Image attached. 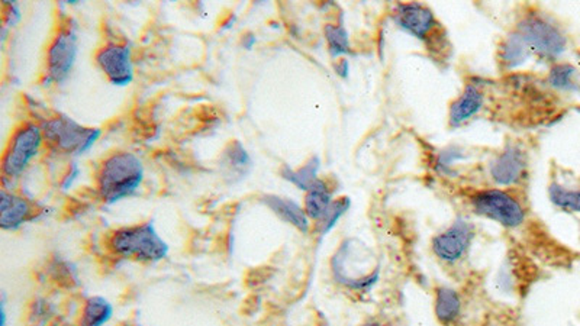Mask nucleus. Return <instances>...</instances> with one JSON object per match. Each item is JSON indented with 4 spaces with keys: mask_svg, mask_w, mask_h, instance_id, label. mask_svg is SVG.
<instances>
[{
    "mask_svg": "<svg viewBox=\"0 0 580 326\" xmlns=\"http://www.w3.org/2000/svg\"><path fill=\"white\" fill-rule=\"evenodd\" d=\"M144 166L133 152H115L102 164L98 187L103 202H119L140 189Z\"/></svg>",
    "mask_w": 580,
    "mask_h": 326,
    "instance_id": "nucleus-1",
    "label": "nucleus"
},
{
    "mask_svg": "<svg viewBox=\"0 0 580 326\" xmlns=\"http://www.w3.org/2000/svg\"><path fill=\"white\" fill-rule=\"evenodd\" d=\"M110 249L118 256L143 263H156L168 254L167 242L159 235L151 222L115 231L110 238Z\"/></svg>",
    "mask_w": 580,
    "mask_h": 326,
    "instance_id": "nucleus-2",
    "label": "nucleus"
},
{
    "mask_svg": "<svg viewBox=\"0 0 580 326\" xmlns=\"http://www.w3.org/2000/svg\"><path fill=\"white\" fill-rule=\"evenodd\" d=\"M41 128L44 140L47 141L53 150L73 156H80L89 151L102 135L101 129L86 128L64 115L44 121Z\"/></svg>",
    "mask_w": 580,
    "mask_h": 326,
    "instance_id": "nucleus-3",
    "label": "nucleus"
},
{
    "mask_svg": "<svg viewBox=\"0 0 580 326\" xmlns=\"http://www.w3.org/2000/svg\"><path fill=\"white\" fill-rule=\"evenodd\" d=\"M473 212L503 228L515 230L526 222V209L519 199L502 189H487L478 192L470 198Z\"/></svg>",
    "mask_w": 580,
    "mask_h": 326,
    "instance_id": "nucleus-4",
    "label": "nucleus"
},
{
    "mask_svg": "<svg viewBox=\"0 0 580 326\" xmlns=\"http://www.w3.org/2000/svg\"><path fill=\"white\" fill-rule=\"evenodd\" d=\"M43 128L36 124L20 126L9 141L8 148L2 161V170L6 179L20 177L32 159H36L43 144Z\"/></svg>",
    "mask_w": 580,
    "mask_h": 326,
    "instance_id": "nucleus-5",
    "label": "nucleus"
},
{
    "mask_svg": "<svg viewBox=\"0 0 580 326\" xmlns=\"http://www.w3.org/2000/svg\"><path fill=\"white\" fill-rule=\"evenodd\" d=\"M519 34L531 53L543 59H557L566 50L565 34L543 16H527L519 24Z\"/></svg>",
    "mask_w": 580,
    "mask_h": 326,
    "instance_id": "nucleus-6",
    "label": "nucleus"
},
{
    "mask_svg": "<svg viewBox=\"0 0 580 326\" xmlns=\"http://www.w3.org/2000/svg\"><path fill=\"white\" fill-rule=\"evenodd\" d=\"M78 53V37L75 24L62 25L48 50V80L62 83L73 70Z\"/></svg>",
    "mask_w": 580,
    "mask_h": 326,
    "instance_id": "nucleus-7",
    "label": "nucleus"
},
{
    "mask_svg": "<svg viewBox=\"0 0 580 326\" xmlns=\"http://www.w3.org/2000/svg\"><path fill=\"white\" fill-rule=\"evenodd\" d=\"M475 238V225L466 219H457L445 232L432 240V251L443 263L454 265L462 260Z\"/></svg>",
    "mask_w": 580,
    "mask_h": 326,
    "instance_id": "nucleus-8",
    "label": "nucleus"
},
{
    "mask_svg": "<svg viewBox=\"0 0 580 326\" xmlns=\"http://www.w3.org/2000/svg\"><path fill=\"white\" fill-rule=\"evenodd\" d=\"M96 61L115 86H128L134 80L131 48L121 44H108L99 50Z\"/></svg>",
    "mask_w": 580,
    "mask_h": 326,
    "instance_id": "nucleus-9",
    "label": "nucleus"
},
{
    "mask_svg": "<svg viewBox=\"0 0 580 326\" xmlns=\"http://www.w3.org/2000/svg\"><path fill=\"white\" fill-rule=\"evenodd\" d=\"M527 171V157L519 147H508L489 166V175L498 186L519 184Z\"/></svg>",
    "mask_w": 580,
    "mask_h": 326,
    "instance_id": "nucleus-10",
    "label": "nucleus"
},
{
    "mask_svg": "<svg viewBox=\"0 0 580 326\" xmlns=\"http://www.w3.org/2000/svg\"><path fill=\"white\" fill-rule=\"evenodd\" d=\"M395 20L402 29H405L420 39L427 38L436 25L434 13L427 6L420 4H397Z\"/></svg>",
    "mask_w": 580,
    "mask_h": 326,
    "instance_id": "nucleus-11",
    "label": "nucleus"
},
{
    "mask_svg": "<svg viewBox=\"0 0 580 326\" xmlns=\"http://www.w3.org/2000/svg\"><path fill=\"white\" fill-rule=\"evenodd\" d=\"M0 228L4 231H15L25 222L32 219L34 209L27 199L2 191L0 193Z\"/></svg>",
    "mask_w": 580,
    "mask_h": 326,
    "instance_id": "nucleus-12",
    "label": "nucleus"
},
{
    "mask_svg": "<svg viewBox=\"0 0 580 326\" xmlns=\"http://www.w3.org/2000/svg\"><path fill=\"white\" fill-rule=\"evenodd\" d=\"M251 168H253V159L244 145L240 141H233L224 150L223 159H221L224 177L231 183L240 182L249 175Z\"/></svg>",
    "mask_w": 580,
    "mask_h": 326,
    "instance_id": "nucleus-13",
    "label": "nucleus"
},
{
    "mask_svg": "<svg viewBox=\"0 0 580 326\" xmlns=\"http://www.w3.org/2000/svg\"><path fill=\"white\" fill-rule=\"evenodd\" d=\"M263 202L269 206L273 214H276L282 221L288 222L300 232L308 233L309 228H311V222H309L311 219L305 212L304 208H300L297 202H293L288 198L272 196V194L265 196Z\"/></svg>",
    "mask_w": 580,
    "mask_h": 326,
    "instance_id": "nucleus-14",
    "label": "nucleus"
},
{
    "mask_svg": "<svg viewBox=\"0 0 580 326\" xmlns=\"http://www.w3.org/2000/svg\"><path fill=\"white\" fill-rule=\"evenodd\" d=\"M482 106V92L476 86L469 85L464 89V94L453 103L452 109H450V125L459 126V125L464 124L475 117Z\"/></svg>",
    "mask_w": 580,
    "mask_h": 326,
    "instance_id": "nucleus-15",
    "label": "nucleus"
},
{
    "mask_svg": "<svg viewBox=\"0 0 580 326\" xmlns=\"http://www.w3.org/2000/svg\"><path fill=\"white\" fill-rule=\"evenodd\" d=\"M332 202H334L332 200V193L327 183L318 179V182L306 192L304 209L306 215H308L309 219L321 222L323 216L327 215L328 209H330Z\"/></svg>",
    "mask_w": 580,
    "mask_h": 326,
    "instance_id": "nucleus-16",
    "label": "nucleus"
},
{
    "mask_svg": "<svg viewBox=\"0 0 580 326\" xmlns=\"http://www.w3.org/2000/svg\"><path fill=\"white\" fill-rule=\"evenodd\" d=\"M436 316L443 325H453L462 314V299L459 293L452 288L437 289Z\"/></svg>",
    "mask_w": 580,
    "mask_h": 326,
    "instance_id": "nucleus-17",
    "label": "nucleus"
},
{
    "mask_svg": "<svg viewBox=\"0 0 580 326\" xmlns=\"http://www.w3.org/2000/svg\"><path fill=\"white\" fill-rule=\"evenodd\" d=\"M318 171H320V159L312 157L304 167L298 168V170L284 167L282 170V177L295 184L300 191L308 192L318 182Z\"/></svg>",
    "mask_w": 580,
    "mask_h": 326,
    "instance_id": "nucleus-18",
    "label": "nucleus"
},
{
    "mask_svg": "<svg viewBox=\"0 0 580 326\" xmlns=\"http://www.w3.org/2000/svg\"><path fill=\"white\" fill-rule=\"evenodd\" d=\"M113 306L105 297L94 296L83 309L82 326H103L112 318Z\"/></svg>",
    "mask_w": 580,
    "mask_h": 326,
    "instance_id": "nucleus-19",
    "label": "nucleus"
},
{
    "mask_svg": "<svg viewBox=\"0 0 580 326\" xmlns=\"http://www.w3.org/2000/svg\"><path fill=\"white\" fill-rule=\"evenodd\" d=\"M549 198L557 209L577 214L580 212V189H568L560 183H551L549 187Z\"/></svg>",
    "mask_w": 580,
    "mask_h": 326,
    "instance_id": "nucleus-20",
    "label": "nucleus"
},
{
    "mask_svg": "<svg viewBox=\"0 0 580 326\" xmlns=\"http://www.w3.org/2000/svg\"><path fill=\"white\" fill-rule=\"evenodd\" d=\"M530 54V48L527 47V44L524 43V39L521 38L519 32L506 39L501 48V59L508 69L519 67V64L527 61Z\"/></svg>",
    "mask_w": 580,
    "mask_h": 326,
    "instance_id": "nucleus-21",
    "label": "nucleus"
},
{
    "mask_svg": "<svg viewBox=\"0 0 580 326\" xmlns=\"http://www.w3.org/2000/svg\"><path fill=\"white\" fill-rule=\"evenodd\" d=\"M323 32L327 38L328 50L331 53L332 57H339V55L350 53V39L343 27L327 25Z\"/></svg>",
    "mask_w": 580,
    "mask_h": 326,
    "instance_id": "nucleus-22",
    "label": "nucleus"
},
{
    "mask_svg": "<svg viewBox=\"0 0 580 326\" xmlns=\"http://www.w3.org/2000/svg\"><path fill=\"white\" fill-rule=\"evenodd\" d=\"M350 206L351 202L348 198L334 200L332 205L330 206L327 215L323 216V221L318 222V230H320L321 235H327L339 224V219L344 216L347 210L350 209Z\"/></svg>",
    "mask_w": 580,
    "mask_h": 326,
    "instance_id": "nucleus-23",
    "label": "nucleus"
},
{
    "mask_svg": "<svg viewBox=\"0 0 580 326\" xmlns=\"http://www.w3.org/2000/svg\"><path fill=\"white\" fill-rule=\"evenodd\" d=\"M576 70L568 64H560L551 69L549 76L550 85L559 90H572L576 87Z\"/></svg>",
    "mask_w": 580,
    "mask_h": 326,
    "instance_id": "nucleus-24",
    "label": "nucleus"
},
{
    "mask_svg": "<svg viewBox=\"0 0 580 326\" xmlns=\"http://www.w3.org/2000/svg\"><path fill=\"white\" fill-rule=\"evenodd\" d=\"M4 24L8 27H13L16 22H20V11L18 4H11V2H4Z\"/></svg>",
    "mask_w": 580,
    "mask_h": 326,
    "instance_id": "nucleus-25",
    "label": "nucleus"
},
{
    "mask_svg": "<svg viewBox=\"0 0 580 326\" xmlns=\"http://www.w3.org/2000/svg\"><path fill=\"white\" fill-rule=\"evenodd\" d=\"M78 175H80V168H78V163L71 164L70 171H69V175H66V179L62 182V189H69L75 182V179H78Z\"/></svg>",
    "mask_w": 580,
    "mask_h": 326,
    "instance_id": "nucleus-26",
    "label": "nucleus"
},
{
    "mask_svg": "<svg viewBox=\"0 0 580 326\" xmlns=\"http://www.w3.org/2000/svg\"><path fill=\"white\" fill-rule=\"evenodd\" d=\"M242 44H244V47H246L247 50H251L254 44H256V37H254L253 34H249V36L242 38Z\"/></svg>",
    "mask_w": 580,
    "mask_h": 326,
    "instance_id": "nucleus-27",
    "label": "nucleus"
},
{
    "mask_svg": "<svg viewBox=\"0 0 580 326\" xmlns=\"http://www.w3.org/2000/svg\"><path fill=\"white\" fill-rule=\"evenodd\" d=\"M347 71H348V62H347V60H341L339 66H337V73H339V76L346 77Z\"/></svg>",
    "mask_w": 580,
    "mask_h": 326,
    "instance_id": "nucleus-28",
    "label": "nucleus"
},
{
    "mask_svg": "<svg viewBox=\"0 0 580 326\" xmlns=\"http://www.w3.org/2000/svg\"><path fill=\"white\" fill-rule=\"evenodd\" d=\"M363 326H380V325H379L378 322H367V323H364V325H363Z\"/></svg>",
    "mask_w": 580,
    "mask_h": 326,
    "instance_id": "nucleus-29",
    "label": "nucleus"
}]
</instances>
